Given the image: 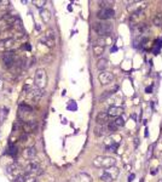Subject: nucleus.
<instances>
[{
  "mask_svg": "<svg viewBox=\"0 0 162 182\" xmlns=\"http://www.w3.org/2000/svg\"><path fill=\"white\" fill-rule=\"evenodd\" d=\"M15 46V39L12 38H6L0 41V52H8L11 51Z\"/></svg>",
  "mask_w": 162,
  "mask_h": 182,
  "instance_id": "10",
  "label": "nucleus"
},
{
  "mask_svg": "<svg viewBox=\"0 0 162 182\" xmlns=\"http://www.w3.org/2000/svg\"><path fill=\"white\" fill-rule=\"evenodd\" d=\"M70 102H72V103H70V104L68 106V109H73V110H76V109H78V106H76V103H75L74 101H70Z\"/></svg>",
  "mask_w": 162,
  "mask_h": 182,
  "instance_id": "33",
  "label": "nucleus"
},
{
  "mask_svg": "<svg viewBox=\"0 0 162 182\" xmlns=\"http://www.w3.org/2000/svg\"><path fill=\"white\" fill-rule=\"evenodd\" d=\"M154 24L157 26V27H161L162 26V13H157V15L154 17Z\"/></svg>",
  "mask_w": 162,
  "mask_h": 182,
  "instance_id": "29",
  "label": "nucleus"
},
{
  "mask_svg": "<svg viewBox=\"0 0 162 182\" xmlns=\"http://www.w3.org/2000/svg\"><path fill=\"white\" fill-rule=\"evenodd\" d=\"M40 16H41V18H43L45 22H48V21L51 19V15H50V12L46 11V10H41V11H40Z\"/></svg>",
  "mask_w": 162,
  "mask_h": 182,
  "instance_id": "27",
  "label": "nucleus"
},
{
  "mask_svg": "<svg viewBox=\"0 0 162 182\" xmlns=\"http://www.w3.org/2000/svg\"><path fill=\"white\" fill-rule=\"evenodd\" d=\"M18 110H19V114H29V113L33 112L32 107H29V106H27V104H21Z\"/></svg>",
  "mask_w": 162,
  "mask_h": 182,
  "instance_id": "25",
  "label": "nucleus"
},
{
  "mask_svg": "<svg viewBox=\"0 0 162 182\" xmlns=\"http://www.w3.org/2000/svg\"><path fill=\"white\" fill-rule=\"evenodd\" d=\"M160 168H161V170H162V163H161V166H160Z\"/></svg>",
  "mask_w": 162,
  "mask_h": 182,
  "instance_id": "39",
  "label": "nucleus"
},
{
  "mask_svg": "<svg viewBox=\"0 0 162 182\" xmlns=\"http://www.w3.org/2000/svg\"><path fill=\"white\" fill-rule=\"evenodd\" d=\"M151 90H153V86H149V88H146V92H148V94H149V92H150Z\"/></svg>",
  "mask_w": 162,
  "mask_h": 182,
  "instance_id": "37",
  "label": "nucleus"
},
{
  "mask_svg": "<svg viewBox=\"0 0 162 182\" xmlns=\"http://www.w3.org/2000/svg\"><path fill=\"white\" fill-rule=\"evenodd\" d=\"M160 182H162V180H161V181H160Z\"/></svg>",
  "mask_w": 162,
  "mask_h": 182,
  "instance_id": "40",
  "label": "nucleus"
},
{
  "mask_svg": "<svg viewBox=\"0 0 162 182\" xmlns=\"http://www.w3.org/2000/svg\"><path fill=\"white\" fill-rule=\"evenodd\" d=\"M36 155V149L34 147H27L24 151H23V157L26 159H33Z\"/></svg>",
  "mask_w": 162,
  "mask_h": 182,
  "instance_id": "20",
  "label": "nucleus"
},
{
  "mask_svg": "<svg viewBox=\"0 0 162 182\" xmlns=\"http://www.w3.org/2000/svg\"><path fill=\"white\" fill-rule=\"evenodd\" d=\"M115 164H116V159L108 155H98L93 159V165L99 169H109L115 166Z\"/></svg>",
  "mask_w": 162,
  "mask_h": 182,
  "instance_id": "1",
  "label": "nucleus"
},
{
  "mask_svg": "<svg viewBox=\"0 0 162 182\" xmlns=\"http://www.w3.org/2000/svg\"><path fill=\"white\" fill-rule=\"evenodd\" d=\"M24 49H26V50H30V45L26 44V45H24Z\"/></svg>",
  "mask_w": 162,
  "mask_h": 182,
  "instance_id": "38",
  "label": "nucleus"
},
{
  "mask_svg": "<svg viewBox=\"0 0 162 182\" xmlns=\"http://www.w3.org/2000/svg\"><path fill=\"white\" fill-rule=\"evenodd\" d=\"M117 129H119V126H117L116 124H115V121H110V123L108 124L109 132H115Z\"/></svg>",
  "mask_w": 162,
  "mask_h": 182,
  "instance_id": "31",
  "label": "nucleus"
},
{
  "mask_svg": "<svg viewBox=\"0 0 162 182\" xmlns=\"http://www.w3.org/2000/svg\"><path fill=\"white\" fill-rule=\"evenodd\" d=\"M122 112H124V109L121 108V107H119V106H111V107H109V109H108L109 117H115V118L121 117Z\"/></svg>",
  "mask_w": 162,
  "mask_h": 182,
  "instance_id": "18",
  "label": "nucleus"
},
{
  "mask_svg": "<svg viewBox=\"0 0 162 182\" xmlns=\"http://www.w3.org/2000/svg\"><path fill=\"white\" fill-rule=\"evenodd\" d=\"M24 173L34 177V176H38V175H41V174L44 173V170L41 169V165L38 163V162H35V160H32V162H30V163L26 166Z\"/></svg>",
  "mask_w": 162,
  "mask_h": 182,
  "instance_id": "6",
  "label": "nucleus"
},
{
  "mask_svg": "<svg viewBox=\"0 0 162 182\" xmlns=\"http://www.w3.org/2000/svg\"><path fill=\"white\" fill-rule=\"evenodd\" d=\"M115 16V11L111 9V8H105V9H100L97 13V17L100 19H110Z\"/></svg>",
  "mask_w": 162,
  "mask_h": 182,
  "instance_id": "12",
  "label": "nucleus"
},
{
  "mask_svg": "<svg viewBox=\"0 0 162 182\" xmlns=\"http://www.w3.org/2000/svg\"><path fill=\"white\" fill-rule=\"evenodd\" d=\"M0 4H1V1H0Z\"/></svg>",
  "mask_w": 162,
  "mask_h": 182,
  "instance_id": "41",
  "label": "nucleus"
},
{
  "mask_svg": "<svg viewBox=\"0 0 162 182\" xmlns=\"http://www.w3.org/2000/svg\"><path fill=\"white\" fill-rule=\"evenodd\" d=\"M54 39H56L54 32L51 30V29H48V30L45 32V34L40 38V41L43 44H45L46 46H48V47H52L54 45Z\"/></svg>",
  "mask_w": 162,
  "mask_h": 182,
  "instance_id": "8",
  "label": "nucleus"
},
{
  "mask_svg": "<svg viewBox=\"0 0 162 182\" xmlns=\"http://www.w3.org/2000/svg\"><path fill=\"white\" fill-rule=\"evenodd\" d=\"M96 121L98 125H105L109 123V114L108 112H99L97 114V118H96Z\"/></svg>",
  "mask_w": 162,
  "mask_h": 182,
  "instance_id": "17",
  "label": "nucleus"
},
{
  "mask_svg": "<svg viewBox=\"0 0 162 182\" xmlns=\"http://www.w3.org/2000/svg\"><path fill=\"white\" fill-rule=\"evenodd\" d=\"M104 52V47L99 45H93V54L96 56H100V55Z\"/></svg>",
  "mask_w": 162,
  "mask_h": 182,
  "instance_id": "28",
  "label": "nucleus"
},
{
  "mask_svg": "<svg viewBox=\"0 0 162 182\" xmlns=\"http://www.w3.org/2000/svg\"><path fill=\"white\" fill-rule=\"evenodd\" d=\"M145 8H146V3L133 1V3H131V5L127 6V10H128L131 13H134V12H139V11H144Z\"/></svg>",
  "mask_w": 162,
  "mask_h": 182,
  "instance_id": "13",
  "label": "nucleus"
},
{
  "mask_svg": "<svg viewBox=\"0 0 162 182\" xmlns=\"http://www.w3.org/2000/svg\"><path fill=\"white\" fill-rule=\"evenodd\" d=\"M119 174H120V170L116 166L109 168V169H105L103 173L100 174V180L103 182H113L119 177Z\"/></svg>",
  "mask_w": 162,
  "mask_h": 182,
  "instance_id": "3",
  "label": "nucleus"
},
{
  "mask_svg": "<svg viewBox=\"0 0 162 182\" xmlns=\"http://www.w3.org/2000/svg\"><path fill=\"white\" fill-rule=\"evenodd\" d=\"M15 60H16V56H15V52H13V51L4 52V54H3V57H1L3 66H4L5 68H10L11 66H13Z\"/></svg>",
  "mask_w": 162,
  "mask_h": 182,
  "instance_id": "9",
  "label": "nucleus"
},
{
  "mask_svg": "<svg viewBox=\"0 0 162 182\" xmlns=\"http://www.w3.org/2000/svg\"><path fill=\"white\" fill-rule=\"evenodd\" d=\"M94 32L98 34L99 36H110V34L113 33V24L110 22H98V23H94Z\"/></svg>",
  "mask_w": 162,
  "mask_h": 182,
  "instance_id": "2",
  "label": "nucleus"
},
{
  "mask_svg": "<svg viewBox=\"0 0 162 182\" xmlns=\"http://www.w3.org/2000/svg\"><path fill=\"white\" fill-rule=\"evenodd\" d=\"M144 19H145V13L144 11H139V12H134L129 17V22H131V26L133 28H135L137 26L144 23Z\"/></svg>",
  "mask_w": 162,
  "mask_h": 182,
  "instance_id": "7",
  "label": "nucleus"
},
{
  "mask_svg": "<svg viewBox=\"0 0 162 182\" xmlns=\"http://www.w3.org/2000/svg\"><path fill=\"white\" fill-rule=\"evenodd\" d=\"M6 154L9 155H16L17 154V147L13 145H10L6 149Z\"/></svg>",
  "mask_w": 162,
  "mask_h": 182,
  "instance_id": "26",
  "label": "nucleus"
},
{
  "mask_svg": "<svg viewBox=\"0 0 162 182\" xmlns=\"http://www.w3.org/2000/svg\"><path fill=\"white\" fill-rule=\"evenodd\" d=\"M109 67V61L105 58H100L97 63V68H98L100 72H105V69Z\"/></svg>",
  "mask_w": 162,
  "mask_h": 182,
  "instance_id": "23",
  "label": "nucleus"
},
{
  "mask_svg": "<svg viewBox=\"0 0 162 182\" xmlns=\"http://www.w3.org/2000/svg\"><path fill=\"white\" fill-rule=\"evenodd\" d=\"M23 92L26 94V96H27L29 100H33V101H38L40 100L41 97H43V95H44V92L41 89H39V88H33V86H28L26 85L24 86V90Z\"/></svg>",
  "mask_w": 162,
  "mask_h": 182,
  "instance_id": "4",
  "label": "nucleus"
},
{
  "mask_svg": "<svg viewBox=\"0 0 162 182\" xmlns=\"http://www.w3.org/2000/svg\"><path fill=\"white\" fill-rule=\"evenodd\" d=\"M134 32L137 33V34H145V33L149 32V26L144 22V23L137 26V27L134 28Z\"/></svg>",
  "mask_w": 162,
  "mask_h": 182,
  "instance_id": "22",
  "label": "nucleus"
},
{
  "mask_svg": "<svg viewBox=\"0 0 162 182\" xmlns=\"http://www.w3.org/2000/svg\"><path fill=\"white\" fill-rule=\"evenodd\" d=\"M36 129H38V123L34 120H29V121L23 123V126H22V130L24 131V134H30V132L35 131Z\"/></svg>",
  "mask_w": 162,
  "mask_h": 182,
  "instance_id": "16",
  "label": "nucleus"
},
{
  "mask_svg": "<svg viewBox=\"0 0 162 182\" xmlns=\"http://www.w3.org/2000/svg\"><path fill=\"white\" fill-rule=\"evenodd\" d=\"M46 1H38V0H35L34 1V4H36V6L38 8H41V6H44V4H45Z\"/></svg>",
  "mask_w": 162,
  "mask_h": 182,
  "instance_id": "34",
  "label": "nucleus"
},
{
  "mask_svg": "<svg viewBox=\"0 0 162 182\" xmlns=\"http://www.w3.org/2000/svg\"><path fill=\"white\" fill-rule=\"evenodd\" d=\"M104 148L108 151V152H116V149L119 148V142L114 140V137H108L105 141H104Z\"/></svg>",
  "mask_w": 162,
  "mask_h": 182,
  "instance_id": "15",
  "label": "nucleus"
},
{
  "mask_svg": "<svg viewBox=\"0 0 162 182\" xmlns=\"http://www.w3.org/2000/svg\"><path fill=\"white\" fill-rule=\"evenodd\" d=\"M98 80L102 85H108V84H110L114 80V75H113V73L107 72V71L105 72H100L98 75Z\"/></svg>",
  "mask_w": 162,
  "mask_h": 182,
  "instance_id": "14",
  "label": "nucleus"
},
{
  "mask_svg": "<svg viewBox=\"0 0 162 182\" xmlns=\"http://www.w3.org/2000/svg\"><path fill=\"white\" fill-rule=\"evenodd\" d=\"M70 182H92V179H91L90 175L85 173H81L79 175H76L75 177H73Z\"/></svg>",
  "mask_w": 162,
  "mask_h": 182,
  "instance_id": "19",
  "label": "nucleus"
},
{
  "mask_svg": "<svg viewBox=\"0 0 162 182\" xmlns=\"http://www.w3.org/2000/svg\"><path fill=\"white\" fill-rule=\"evenodd\" d=\"M108 43H109V36H105V38L99 36L98 39L94 41V45H99V46H103V47H104Z\"/></svg>",
  "mask_w": 162,
  "mask_h": 182,
  "instance_id": "24",
  "label": "nucleus"
},
{
  "mask_svg": "<svg viewBox=\"0 0 162 182\" xmlns=\"http://www.w3.org/2000/svg\"><path fill=\"white\" fill-rule=\"evenodd\" d=\"M109 132L108 127H105L104 125H98V126L94 129V134H96V136H104V135H107Z\"/></svg>",
  "mask_w": 162,
  "mask_h": 182,
  "instance_id": "21",
  "label": "nucleus"
},
{
  "mask_svg": "<svg viewBox=\"0 0 162 182\" xmlns=\"http://www.w3.org/2000/svg\"><path fill=\"white\" fill-rule=\"evenodd\" d=\"M134 174H132V175H129V177H128V182H132L133 181V179H134Z\"/></svg>",
  "mask_w": 162,
  "mask_h": 182,
  "instance_id": "35",
  "label": "nucleus"
},
{
  "mask_svg": "<svg viewBox=\"0 0 162 182\" xmlns=\"http://www.w3.org/2000/svg\"><path fill=\"white\" fill-rule=\"evenodd\" d=\"M8 174H9V175H12L13 179H17V177L22 176L23 174H26V173L22 171V168H21L17 163H15V164H11L10 166H8Z\"/></svg>",
  "mask_w": 162,
  "mask_h": 182,
  "instance_id": "11",
  "label": "nucleus"
},
{
  "mask_svg": "<svg viewBox=\"0 0 162 182\" xmlns=\"http://www.w3.org/2000/svg\"><path fill=\"white\" fill-rule=\"evenodd\" d=\"M0 33H1V32H0Z\"/></svg>",
  "mask_w": 162,
  "mask_h": 182,
  "instance_id": "42",
  "label": "nucleus"
},
{
  "mask_svg": "<svg viewBox=\"0 0 162 182\" xmlns=\"http://www.w3.org/2000/svg\"><path fill=\"white\" fill-rule=\"evenodd\" d=\"M13 28H16V29H18V30L23 32V26H22V22H21V19H19V18H16V19H15Z\"/></svg>",
  "mask_w": 162,
  "mask_h": 182,
  "instance_id": "30",
  "label": "nucleus"
},
{
  "mask_svg": "<svg viewBox=\"0 0 162 182\" xmlns=\"http://www.w3.org/2000/svg\"><path fill=\"white\" fill-rule=\"evenodd\" d=\"M34 84L36 88L39 89H44L47 85V74L43 68H39L35 72V77H34Z\"/></svg>",
  "mask_w": 162,
  "mask_h": 182,
  "instance_id": "5",
  "label": "nucleus"
},
{
  "mask_svg": "<svg viewBox=\"0 0 162 182\" xmlns=\"http://www.w3.org/2000/svg\"><path fill=\"white\" fill-rule=\"evenodd\" d=\"M114 121H115V124H116L119 127L124 126V125H125V120H124V118H122V117H119V118H116L115 120H114Z\"/></svg>",
  "mask_w": 162,
  "mask_h": 182,
  "instance_id": "32",
  "label": "nucleus"
},
{
  "mask_svg": "<svg viewBox=\"0 0 162 182\" xmlns=\"http://www.w3.org/2000/svg\"><path fill=\"white\" fill-rule=\"evenodd\" d=\"M3 88H4V80H3L1 78H0V90H1Z\"/></svg>",
  "mask_w": 162,
  "mask_h": 182,
  "instance_id": "36",
  "label": "nucleus"
}]
</instances>
